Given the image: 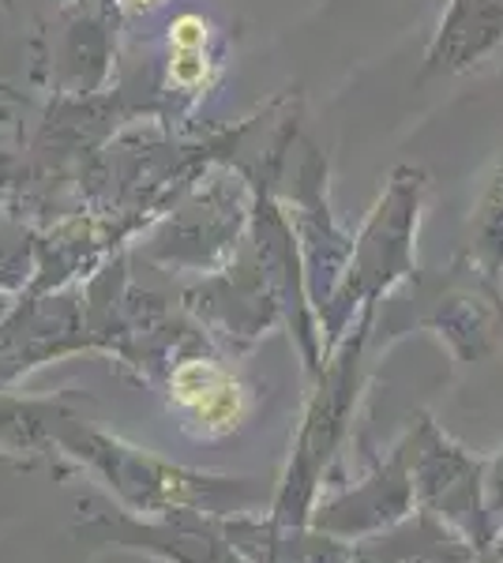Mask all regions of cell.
Listing matches in <instances>:
<instances>
[{
    "instance_id": "obj_1",
    "label": "cell",
    "mask_w": 503,
    "mask_h": 563,
    "mask_svg": "<svg viewBox=\"0 0 503 563\" xmlns=\"http://www.w3.org/2000/svg\"><path fill=\"white\" fill-rule=\"evenodd\" d=\"M170 402L185 429L207 440L237 432L252 413V395L241 376L210 357H188L170 372Z\"/></svg>"
},
{
    "instance_id": "obj_2",
    "label": "cell",
    "mask_w": 503,
    "mask_h": 563,
    "mask_svg": "<svg viewBox=\"0 0 503 563\" xmlns=\"http://www.w3.org/2000/svg\"><path fill=\"white\" fill-rule=\"evenodd\" d=\"M503 42V0H451L420 76H451L489 57Z\"/></svg>"
},
{
    "instance_id": "obj_3",
    "label": "cell",
    "mask_w": 503,
    "mask_h": 563,
    "mask_svg": "<svg viewBox=\"0 0 503 563\" xmlns=\"http://www.w3.org/2000/svg\"><path fill=\"white\" fill-rule=\"evenodd\" d=\"M166 84L170 90L185 98L207 95L218 84V49H215V26L204 12H181L173 15L166 34Z\"/></svg>"
},
{
    "instance_id": "obj_4",
    "label": "cell",
    "mask_w": 503,
    "mask_h": 563,
    "mask_svg": "<svg viewBox=\"0 0 503 563\" xmlns=\"http://www.w3.org/2000/svg\"><path fill=\"white\" fill-rule=\"evenodd\" d=\"M478 256L484 260L489 275L503 267V158L478 203Z\"/></svg>"
},
{
    "instance_id": "obj_5",
    "label": "cell",
    "mask_w": 503,
    "mask_h": 563,
    "mask_svg": "<svg viewBox=\"0 0 503 563\" xmlns=\"http://www.w3.org/2000/svg\"><path fill=\"white\" fill-rule=\"evenodd\" d=\"M158 4H166V0H124V8H132V12H154Z\"/></svg>"
}]
</instances>
